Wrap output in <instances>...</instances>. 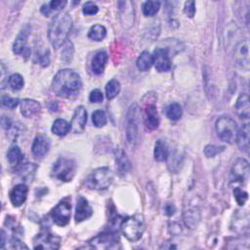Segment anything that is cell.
<instances>
[{"label": "cell", "instance_id": "cell-1", "mask_svg": "<svg viewBox=\"0 0 250 250\" xmlns=\"http://www.w3.org/2000/svg\"><path fill=\"white\" fill-rule=\"evenodd\" d=\"M81 88L82 82L80 76L69 68L58 71L52 82L53 92L61 98H74L79 94Z\"/></svg>", "mask_w": 250, "mask_h": 250}, {"label": "cell", "instance_id": "cell-2", "mask_svg": "<svg viewBox=\"0 0 250 250\" xmlns=\"http://www.w3.org/2000/svg\"><path fill=\"white\" fill-rule=\"evenodd\" d=\"M72 28V20L67 13L56 15L50 22L48 37L54 48H59L66 41Z\"/></svg>", "mask_w": 250, "mask_h": 250}, {"label": "cell", "instance_id": "cell-3", "mask_svg": "<svg viewBox=\"0 0 250 250\" xmlns=\"http://www.w3.org/2000/svg\"><path fill=\"white\" fill-rule=\"evenodd\" d=\"M121 231L123 235L132 242L138 241L145 231V222L142 216L135 215L125 219L121 223Z\"/></svg>", "mask_w": 250, "mask_h": 250}, {"label": "cell", "instance_id": "cell-4", "mask_svg": "<svg viewBox=\"0 0 250 250\" xmlns=\"http://www.w3.org/2000/svg\"><path fill=\"white\" fill-rule=\"evenodd\" d=\"M113 179V173L109 168L100 167L90 174L86 181V185L89 188L104 190L112 184Z\"/></svg>", "mask_w": 250, "mask_h": 250}, {"label": "cell", "instance_id": "cell-5", "mask_svg": "<svg viewBox=\"0 0 250 250\" xmlns=\"http://www.w3.org/2000/svg\"><path fill=\"white\" fill-rule=\"evenodd\" d=\"M216 132L218 137L225 143L235 142L238 127L236 122L229 116H221L216 121Z\"/></svg>", "mask_w": 250, "mask_h": 250}, {"label": "cell", "instance_id": "cell-6", "mask_svg": "<svg viewBox=\"0 0 250 250\" xmlns=\"http://www.w3.org/2000/svg\"><path fill=\"white\" fill-rule=\"evenodd\" d=\"M140 108L138 104H133L127 112L126 117V140L129 145L134 146L139 137Z\"/></svg>", "mask_w": 250, "mask_h": 250}, {"label": "cell", "instance_id": "cell-7", "mask_svg": "<svg viewBox=\"0 0 250 250\" xmlns=\"http://www.w3.org/2000/svg\"><path fill=\"white\" fill-rule=\"evenodd\" d=\"M76 170L75 162L70 158L60 157L53 165L52 175L62 182H69L72 180Z\"/></svg>", "mask_w": 250, "mask_h": 250}, {"label": "cell", "instance_id": "cell-8", "mask_svg": "<svg viewBox=\"0 0 250 250\" xmlns=\"http://www.w3.org/2000/svg\"><path fill=\"white\" fill-rule=\"evenodd\" d=\"M70 215L71 204L68 201V198L60 201L51 211V218L53 219V222L60 227H64L68 224Z\"/></svg>", "mask_w": 250, "mask_h": 250}, {"label": "cell", "instance_id": "cell-9", "mask_svg": "<svg viewBox=\"0 0 250 250\" xmlns=\"http://www.w3.org/2000/svg\"><path fill=\"white\" fill-rule=\"evenodd\" d=\"M249 163L244 158L236 159L230 170V183L245 184L249 179Z\"/></svg>", "mask_w": 250, "mask_h": 250}, {"label": "cell", "instance_id": "cell-10", "mask_svg": "<svg viewBox=\"0 0 250 250\" xmlns=\"http://www.w3.org/2000/svg\"><path fill=\"white\" fill-rule=\"evenodd\" d=\"M61 238L47 229L38 233L34 238V249H58Z\"/></svg>", "mask_w": 250, "mask_h": 250}, {"label": "cell", "instance_id": "cell-11", "mask_svg": "<svg viewBox=\"0 0 250 250\" xmlns=\"http://www.w3.org/2000/svg\"><path fill=\"white\" fill-rule=\"evenodd\" d=\"M234 61L237 67L245 71L249 69V42L247 39L240 41L235 46Z\"/></svg>", "mask_w": 250, "mask_h": 250}, {"label": "cell", "instance_id": "cell-12", "mask_svg": "<svg viewBox=\"0 0 250 250\" xmlns=\"http://www.w3.org/2000/svg\"><path fill=\"white\" fill-rule=\"evenodd\" d=\"M119 242V238L114 232H103L93 237L89 243L96 249L113 248Z\"/></svg>", "mask_w": 250, "mask_h": 250}, {"label": "cell", "instance_id": "cell-13", "mask_svg": "<svg viewBox=\"0 0 250 250\" xmlns=\"http://www.w3.org/2000/svg\"><path fill=\"white\" fill-rule=\"evenodd\" d=\"M153 63L159 72H166L171 69L172 63L167 48H156L152 54Z\"/></svg>", "mask_w": 250, "mask_h": 250}, {"label": "cell", "instance_id": "cell-14", "mask_svg": "<svg viewBox=\"0 0 250 250\" xmlns=\"http://www.w3.org/2000/svg\"><path fill=\"white\" fill-rule=\"evenodd\" d=\"M156 98L148 103H145L144 104V113H145V124L146 126L150 129L154 130L159 125V118L156 110V105L154 104Z\"/></svg>", "mask_w": 250, "mask_h": 250}, {"label": "cell", "instance_id": "cell-15", "mask_svg": "<svg viewBox=\"0 0 250 250\" xmlns=\"http://www.w3.org/2000/svg\"><path fill=\"white\" fill-rule=\"evenodd\" d=\"M87 122V111L83 105H79L72 116L70 122V130L73 133H82Z\"/></svg>", "mask_w": 250, "mask_h": 250}, {"label": "cell", "instance_id": "cell-16", "mask_svg": "<svg viewBox=\"0 0 250 250\" xmlns=\"http://www.w3.org/2000/svg\"><path fill=\"white\" fill-rule=\"evenodd\" d=\"M50 139L43 135H37L32 143V146H31V151L33 153V155L37 158H41L43 157L50 149Z\"/></svg>", "mask_w": 250, "mask_h": 250}, {"label": "cell", "instance_id": "cell-17", "mask_svg": "<svg viewBox=\"0 0 250 250\" xmlns=\"http://www.w3.org/2000/svg\"><path fill=\"white\" fill-rule=\"evenodd\" d=\"M93 214V210L88 203L87 199L84 198L83 196H78L77 198V203H76V208H75V214H74V219L76 223H80L88 218H90Z\"/></svg>", "mask_w": 250, "mask_h": 250}, {"label": "cell", "instance_id": "cell-18", "mask_svg": "<svg viewBox=\"0 0 250 250\" xmlns=\"http://www.w3.org/2000/svg\"><path fill=\"white\" fill-rule=\"evenodd\" d=\"M28 188L24 184H19L15 186L10 191V200L13 206L20 207L25 201L27 197Z\"/></svg>", "mask_w": 250, "mask_h": 250}, {"label": "cell", "instance_id": "cell-19", "mask_svg": "<svg viewBox=\"0 0 250 250\" xmlns=\"http://www.w3.org/2000/svg\"><path fill=\"white\" fill-rule=\"evenodd\" d=\"M235 111L236 114L241 119H248L250 116V104H249V98L246 93H242L236 100L235 103Z\"/></svg>", "mask_w": 250, "mask_h": 250}, {"label": "cell", "instance_id": "cell-20", "mask_svg": "<svg viewBox=\"0 0 250 250\" xmlns=\"http://www.w3.org/2000/svg\"><path fill=\"white\" fill-rule=\"evenodd\" d=\"M200 221V212L197 206L189 205L184 211V222L189 229H194Z\"/></svg>", "mask_w": 250, "mask_h": 250}, {"label": "cell", "instance_id": "cell-21", "mask_svg": "<svg viewBox=\"0 0 250 250\" xmlns=\"http://www.w3.org/2000/svg\"><path fill=\"white\" fill-rule=\"evenodd\" d=\"M115 155V163H116V168L121 175H126L130 170H131V163L125 153V151L118 147L114 151Z\"/></svg>", "mask_w": 250, "mask_h": 250}, {"label": "cell", "instance_id": "cell-22", "mask_svg": "<svg viewBox=\"0 0 250 250\" xmlns=\"http://www.w3.org/2000/svg\"><path fill=\"white\" fill-rule=\"evenodd\" d=\"M40 104L31 99H24L21 102V112L24 117L30 118L40 111Z\"/></svg>", "mask_w": 250, "mask_h": 250}, {"label": "cell", "instance_id": "cell-23", "mask_svg": "<svg viewBox=\"0 0 250 250\" xmlns=\"http://www.w3.org/2000/svg\"><path fill=\"white\" fill-rule=\"evenodd\" d=\"M249 141H250V129L248 124H244L240 129L237 131V135L235 138V142L238 146V147L245 151L248 152L249 150Z\"/></svg>", "mask_w": 250, "mask_h": 250}, {"label": "cell", "instance_id": "cell-24", "mask_svg": "<svg viewBox=\"0 0 250 250\" xmlns=\"http://www.w3.org/2000/svg\"><path fill=\"white\" fill-rule=\"evenodd\" d=\"M107 58H108L107 54L104 51H100V52L96 53V55L93 57L92 62H91V69H92L93 73L99 75L104 72V66L107 62Z\"/></svg>", "mask_w": 250, "mask_h": 250}, {"label": "cell", "instance_id": "cell-25", "mask_svg": "<svg viewBox=\"0 0 250 250\" xmlns=\"http://www.w3.org/2000/svg\"><path fill=\"white\" fill-rule=\"evenodd\" d=\"M13 51L15 54L25 58H27L30 55V49L27 45V39L24 34L21 33L16 38L13 44Z\"/></svg>", "mask_w": 250, "mask_h": 250}, {"label": "cell", "instance_id": "cell-26", "mask_svg": "<svg viewBox=\"0 0 250 250\" xmlns=\"http://www.w3.org/2000/svg\"><path fill=\"white\" fill-rule=\"evenodd\" d=\"M154 159L156 161H164L169 156V149L167 146V144L163 140H158L155 143L154 146V151H153Z\"/></svg>", "mask_w": 250, "mask_h": 250}, {"label": "cell", "instance_id": "cell-27", "mask_svg": "<svg viewBox=\"0 0 250 250\" xmlns=\"http://www.w3.org/2000/svg\"><path fill=\"white\" fill-rule=\"evenodd\" d=\"M153 63V59H152V55L147 52V51H144L140 56L139 58L137 59V62H136V64H137V67L139 70L141 71H146L148 70L151 65Z\"/></svg>", "mask_w": 250, "mask_h": 250}, {"label": "cell", "instance_id": "cell-28", "mask_svg": "<svg viewBox=\"0 0 250 250\" xmlns=\"http://www.w3.org/2000/svg\"><path fill=\"white\" fill-rule=\"evenodd\" d=\"M70 130V123L64 119H57L54 121L52 126V132L60 137L66 135Z\"/></svg>", "mask_w": 250, "mask_h": 250}, {"label": "cell", "instance_id": "cell-29", "mask_svg": "<svg viewBox=\"0 0 250 250\" xmlns=\"http://www.w3.org/2000/svg\"><path fill=\"white\" fill-rule=\"evenodd\" d=\"M65 5H66V1H64V0L63 1H62V0H53L49 3H47V4L42 5L41 13L45 17H48L52 12L62 10Z\"/></svg>", "mask_w": 250, "mask_h": 250}, {"label": "cell", "instance_id": "cell-30", "mask_svg": "<svg viewBox=\"0 0 250 250\" xmlns=\"http://www.w3.org/2000/svg\"><path fill=\"white\" fill-rule=\"evenodd\" d=\"M106 36V29L102 24H94L88 32V37L94 41H102Z\"/></svg>", "mask_w": 250, "mask_h": 250}, {"label": "cell", "instance_id": "cell-31", "mask_svg": "<svg viewBox=\"0 0 250 250\" xmlns=\"http://www.w3.org/2000/svg\"><path fill=\"white\" fill-rule=\"evenodd\" d=\"M22 157H23V155H22L20 147L17 146H12L7 152V160L12 166H16V165L20 164L21 161L22 160Z\"/></svg>", "mask_w": 250, "mask_h": 250}, {"label": "cell", "instance_id": "cell-32", "mask_svg": "<svg viewBox=\"0 0 250 250\" xmlns=\"http://www.w3.org/2000/svg\"><path fill=\"white\" fill-rule=\"evenodd\" d=\"M165 113H166V116L170 119V120H173V121H177L181 118L182 114H183V109H182V106L177 104V103H173L171 104H169L167 107H166V110H165Z\"/></svg>", "mask_w": 250, "mask_h": 250}, {"label": "cell", "instance_id": "cell-33", "mask_svg": "<svg viewBox=\"0 0 250 250\" xmlns=\"http://www.w3.org/2000/svg\"><path fill=\"white\" fill-rule=\"evenodd\" d=\"M160 8V2L159 1H146L143 3L142 9L143 14L146 17H152L157 14Z\"/></svg>", "mask_w": 250, "mask_h": 250}, {"label": "cell", "instance_id": "cell-34", "mask_svg": "<svg viewBox=\"0 0 250 250\" xmlns=\"http://www.w3.org/2000/svg\"><path fill=\"white\" fill-rule=\"evenodd\" d=\"M120 83L116 79H111L105 85V94L108 100L114 99L120 92Z\"/></svg>", "mask_w": 250, "mask_h": 250}, {"label": "cell", "instance_id": "cell-35", "mask_svg": "<svg viewBox=\"0 0 250 250\" xmlns=\"http://www.w3.org/2000/svg\"><path fill=\"white\" fill-rule=\"evenodd\" d=\"M36 168H37L36 165H34L32 163H27L24 166L21 167V169L19 171H20V174H21L22 179H25V181H29L30 182L33 179V176L35 174Z\"/></svg>", "mask_w": 250, "mask_h": 250}, {"label": "cell", "instance_id": "cell-36", "mask_svg": "<svg viewBox=\"0 0 250 250\" xmlns=\"http://www.w3.org/2000/svg\"><path fill=\"white\" fill-rule=\"evenodd\" d=\"M92 120H93V123L96 127H103L106 124V115L104 113V110L102 109H98V110H95L92 114Z\"/></svg>", "mask_w": 250, "mask_h": 250}, {"label": "cell", "instance_id": "cell-37", "mask_svg": "<svg viewBox=\"0 0 250 250\" xmlns=\"http://www.w3.org/2000/svg\"><path fill=\"white\" fill-rule=\"evenodd\" d=\"M8 84L15 91L21 90L23 87V78H22V76L21 74L14 73V74H12L9 77Z\"/></svg>", "mask_w": 250, "mask_h": 250}, {"label": "cell", "instance_id": "cell-38", "mask_svg": "<svg viewBox=\"0 0 250 250\" xmlns=\"http://www.w3.org/2000/svg\"><path fill=\"white\" fill-rule=\"evenodd\" d=\"M233 195H234V198H235L236 202L240 206L244 205V203L248 199V193L246 191L242 190L240 188H235L233 189Z\"/></svg>", "mask_w": 250, "mask_h": 250}, {"label": "cell", "instance_id": "cell-39", "mask_svg": "<svg viewBox=\"0 0 250 250\" xmlns=\"http://www.w3.org/2000/svg\"><path fill=\"white\" fill-rule=\"evenodd\" d=\"M224 149H225L224 146H214V145H208L204 148V154L207 157H214L218 153L222 152Z\"/></svg>", "mask_w": 250, "mask_h": 250}, {"label": "cell", "instance_id": "cell-40", "mask_svg": "<svg viewBox=\"0 0 250 250\" xmlns=\"http://www.w3.org/2000/svg\"><path fill=\"white\" fill-rule=\"evenodd\" d=\"M99 11V8L98 6L91 2V1H88L86 2L84 5H83V8H82V12L84 15H87V16H91V15H95L97 14Z\"/></svg>", "mask_w": 250, "mask_h": 250}, {"label": "cell", "instance_id": "cell-41", "mask_svg": "<svg viewBox=\"0 0 250 250\" xmlns=\"http://www.w3.org/2000/svg\"><path fill=\"white\" fill-rule=\"evenodd\" d=\"M72 54H73V46H72V43L67 41L65 43V46H64V49L63 51L62 52V59L64 61V62H69L72 58Z\"/></svg>", "mask_w": 250, "mask_h": 250}, {"label": "cell", "instance_id": "cell-42", "mask_svg": "<svg viewBox=\"0 0 250 250\" xmlns=\"http://www.w3.org/2000/svg\"><path fill=\"white\" fill-rule=\"evenodd\" d=\"M2 104L8 108H15L19 104V99L16 98H11L8 96H2L1 98Z\"/></svg>", "mask_w": 250, "mask_h": 250}, {"label": "cell", "instance_id": "cell-43", "mask_svg": "<svg viewBox=\"0 0 250 250\" xmlns=\"http://www.w3.org/2000/svg\"><path fill=\"white\" fill-rule=\"evenodd\" d=\"M104 99L103 93L101 90L99 89H94L93 91H91L90 96H89V101L91 103H101Z\"/></svg>", "mask_w": 250, "mask_h": 250}, {"label": "cell", "instance_id": "cell-44", "mask_svg": "<svg viewBox=\"0 0 250 250\" xmlns=\"http://www.w3.org/2000/svg\"><path fill=\"white\" fill-rule=\"evenodd\" d=\"M184 12L185 14L189 17L192 18L195 14V3L193 1H188L185 3V8H184Z\"/></svg>", "mask_w": 250, "mask_h": 250}, {"label": "cell", "instance_id": "cell-45", "mask_svg": "<svg viewBox=\"0 0 250 250\" xmlns=\"http://www.w3.org/2000/svg\"><path fill=\"white\" fill-rule=\"evenodd\" d=\"M50 62V57H49V51H45L44 54L40 55L38 59V63H40L42 66H47Z\"/></svg>", "mask_w": 250, "mask_h": 250}, {"label": "cell", "instance_id": "cell-46", "mask_svg": "<svg viewBox=\"0 0 250 250\" xmlns=\"http://www.w3.org/2000/svg\"><path fill=\"white\" fill-rule=\"evenodd\" d=\"M11 243H12V247L13 248H18V249H21V248H27V246H25L24 244H22L20 240H18V238H12V240H11Z\"/></svg>", "mask_w": 250, "mask_h": 250}, {"label": "cell", "instance_id": "cell-47", "mask_svg": "<svg viewBox=\"0 0 250 250\" xmlns=\"http://www.w3.org/2000/svg\"><path fill=\"white\" fill-rule=\"evenodd\" d=\"M171 210H175V208H174V206L173 205H168L167 206V208H166V213L168 214V215H171V214H173V212H171Z\"/></svg>", "mask_w": 250, "mask_h": 250}]
</instances>
